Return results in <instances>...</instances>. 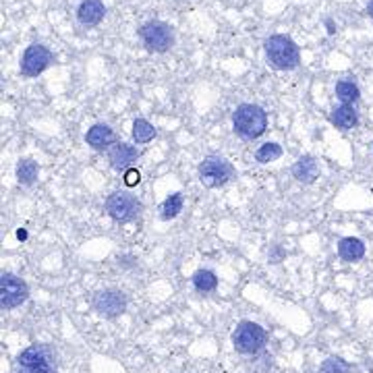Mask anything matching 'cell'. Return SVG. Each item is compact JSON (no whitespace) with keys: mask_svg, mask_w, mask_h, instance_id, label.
I'll return each instance as SVG.
<instances>
[{"mask_svg":"<svg viewBox=\"0 0 373 373\" xmlns=\"http://www.w3.org/2000/svg\"><path fill=\"white\" fill-rule=\"evenodd\" d=\"M106 17V6L102 0H81L77 8V21L83 27H96Z\"/></svg>","mask_w":373,"mask_h":373,"instance_id":"12","label":"cell"},{"mask_svg":"<svg viewBox=\"0 0 373 373\" xmlns=\"http://www.w3.org/2000/svg\"><path fill=\"white\" fill-rule=\"evenodd\" d=\"M115 139H117L115 131L104 123H98L94 124V126H89L87 133H85V141H87V145H89L92 149H98V152L110 149V147L115 145Z\"/></svg>","mask_w":373,"mask_h":373,"instance_id":"13","label":"cell"},{"mask_svg":"<svg viewBox=\"0 0 373 373\" xmlns=\"http://www.w3.org/2000/svg\"><path fill=\"white\" fill-rule=\"evenodd\" d=\"M156 137V129L154 124L147 123L145 119H135L133 121V139L137 145H145Z\"/></svg>","mask_w":373,"mask_h":373,"instance_id":"20","label":"cell"},{"mask_svg":"<svg viewBox=\"0 0 373 373\" xmlns=\"http://www.w3.org/2000/svg\"><path fill=\"white\" fill-rule=\"evenodd\" d=\"M233 126L241 139H259L268 131V112L257 104H239L233 112Z\"/></svg>","mask_w":373,"mask_h":373,"instance_id":"2","label":"cell"},{"mask_svg":"<svg viewBox=\"0 0 373 373\" xmlns=\"http://www.w3.org/2000/svg\"><path fill=\"white\" fill-rule=\"evenodd\" d=\"M265 342H268V334L255 321H241L233 332L235 351L241 355H257L259 351L265 349Z\"/></svg>","mask_w":373,"mask_h":373,"instance_id":"5","label":"cell"},{"mask_svg":"<svg viewBox=\"0 0 373 373\" xmlns=\"http://www.w3.org/2000/svg\"><path fill=\"white\" fill-rule=\"evenodd\" d=\"M17 373H57V353L50 344H31L15 359Z\"/></svg>","mask_w":373,"mask_h":373,"instance_id":"3","label":"cell"},{"mask_svg":"<svg viewBox=\"0 0 373 373\" xmlns=\"http://www.w3.org/2000/svg\"><path fill=\"white\" fill-rule=\"evenodd\" d=\"M17 237L23 241V239H27V233H25V231H19V233H17Z\"/></svg>","mask_w":373,"mask_h":373,"instance_id":"25","label":"cell"},{"mask_svg":"<svg viewBox=\"0 0 373 373\" xmlns=\"http://www.w3.org/2000/svg\"><path fill=\"white\" fill-rule=\"evenodd\" d=\"M52 62V54L46 46L42 44H31L27 46L23 59H21V75L25 77H38L40 73L46 71V66Z\"/></svg>","mask_w":373,"mask_h":373,"instance_id":"10","label":"cell"},{"mask_svg":"<svg viewBox=\"0 0 373 373\" xmlns=\"http://www.w3.org/2000/svg\"><path fill=\"white\" fill-rule=\"evenodd\" d=\"M141 210H143L141 201L124 191H115L106 199V214L115 222H131L141 214Z\"/></svg>","mask_w":373,"mask_h":373,"instance_id":"7","label":"cell"},{"mask_svg":"<svg viewBox=\"0 0 373 373\" xmlns=\"http://www.w3.org/2000/svg\"><path fill=\"white\" fill-rule=\"evenodd\" d=\"M0 305L2 309H17L21 307L27 299H29V288L25 284V280H21L19 276L4 272L0 276Z\"/></svg>","mask_w":373,"mask_h":373,"instance_id":"8","label":"cell"},{"mask_svg":"<svg viewBox=\"0 0 373 373\" xmlns=\"http://www.w3.org/2000/svg\"><path fill=\"white\" fill-rule=\"evenodd\" d=\"M293 177L303 183L311 185L319 179V164L313 156H301L295 164H293Z\"/></svg>","mask_w":373,"mask_h":373,"instance_id":"14","label":"cell"},{"mask_svg":"<svg viewBox=\"0 0 373 373\" xmlns=\"http://www.w3.org/2000/svg\"><path fill=\"white\" fill-rule=\"evenodd\" d=\"M330 123L340 131H351L359 124V112L355 110V106L340 104L330 112Z\"/></svg>","mask_w":373,"mask_h":373,"instance_id":"15","label":"cell"},{"mask_svg":"<svg viewBox=\"0 0 373 373\" xmlns=\"http://www.w3.org/2000/svg\"><path fill=\"white\" fill-rule=\"evenodd\" d=\"M40 177V166L34 160H21L17 164V181L19 185L31 186Z\"/></svg>","mask_w":373,"mask_h":373,"instance_id":"19","label":"cell"},{"mask_svg":"<svg viewBox=\"0 0 373 373\" xmlns=\"http://www.w3.org/2000/svg\"><path fill=\"white\" fill-rule=\"evenodd\" d=\"M139 40L141 44L156 54H164L173 48L175 44V34L173 27L164 21H147L139 27Z\"/></svg>","mask_w":373,"mask_h":373,"instance_id":"4","label":"cell"},{"mask_svg":"<svg viewBox=\"0 0 373 373\" xmlns=\"http://www.w3.org/2000/svg\"><path fill=\"white\" fill-rule=\"evenodd\" d=\"M92 307H94V311H98L102 317H108V319L119 317L126 311V295L117 291V288H104V291L94 295Z\"/></svg>","mask_w":373,"mask_h":373,"instance_id":"9","label":"cell"},{"mask_svg":"<svg viewBox=\"0 0 373 373\" xmlns=\"http://www.w3.org/2000/svg\"><path fill=\"white\" fill-rule=\"evenodd\" d=\"M235 177V166L222 156H207L199 164V181L207 189L224 186Z\"/></svg>","mask_w":373,"mask_h":373,"instance_id":"6","label":"cell"},{"mask_svg":"<svg viewBox=\"0 0 373 373\" xmlns=\"http://www.w3.org/2000/svg\"><path fill=\"white\" fill-rule=\"evenodd\" d=\"M280 156H282V147H280L278 143H274V141H268V143L259 145V147H257V152H255V160H257L259 164H270V162H276Z\"/></svg>","mask_w":373,"mask_h":373,"instance_id":"21","label":"cell"},{"mask_svg":"<svg viewBox=\"0 0 373 373\" xmlns=\"http://www.w3.org/2000/svg\"><path fill=\"white\" fill-rule=\"evenodd\" d=\"M141 181V175H139V170H135V168H131V170H126V179H124V183L129 186L137 185Z\"/></svg>","mask_w":373,"mask_h":373,"instance_id":"24","label":"cell"},{"mask_svg":"<svg viewBox=\"0 0 373 373\" xmlns=\"http://www.w3.org/2000/svg\"><path fill=\"white\" fill-rule=\"evenodd\" d=\"M338 255L342 261H349V263H355L359 259H363L365 255V243L357 237H344L340 239L338 243Z\"/></svg>","mask_w":373,"mask_h":373,"instance_id":"16","label":"cell"},{"mask_svg":"<svg viewBox=\"0 0 373 373\" xmlns=\"http://www.w3.org/2000/svg\"><path fill=\"white\" fill-rule=\"evenodd\" d=\"M336 98L340 100V104L355 106L361 98V89L353 79H340L336 83Z\"/></svg>","mask_w":373,"mask_h":373,"instance_id":"17","label":"cell"},{"mask_svg":"<svg viewBox=\"0 0 373 373\" xmlns=\"http://www.w3.org/2000/svg\"><path fill=\"white\" fill-rule=\"evenodd\" d=\"M319 373H351V367L346 361H342L340 357H328L321 367H319Z\"/></svg>","mask_w":373,"mask_h":373,"instance_id":"23","label":"cell"},{"mask_svg":"<svg viewBox=\"0 0 373 373\" xmlns=\"http://www.w3.org/2000/svg\"><path fill=\"white\" fill-rule=\"evenodd\" d=\"M263 50H265V59L268 62L278 68V71H293L299 66L301 62V50L299 46L293 42V38L284 36V34H276L270 36L263 42Z\"/></svg>","mask_w":373,"mask_h":373,"instance_id":"1","label":"cell"},{"mask_svg":"<svg viewBox=\"0 0 373 373\" xmlns=\"http://www.w3.org/2000/svg\"><path fill=\"white\" fill-rule=\"evenodd\" d=\"M181 210H183V195L181 193H173L162 203V207H160L162 214L160 216H162V220H173V218H177L181 214Z\"/></svg>","mask_w":373,"mask_h":373,"instance_id":"22","label":"cell"},{"mask_svg":"<svg viewBox=\"0 0 373 373\" xmlns=\"http://www.w3.org/2000/svg\"><path fill=\"white\" fill-rule=\"evenodd\" d=\"M139 156H141V152H139L135 145L121 143V141L115 143V145L108 149V162H110V166H112L117 173H126V170H131Z\"/></svg>","mask_w":373,"mask_h":373,"instance_id":"11","label":"cell"},{"mask_svg":"<svg viewBox=\"0 0 373 373\" xmlns=\"http://www.w3.org/2000/svg\"><path fill=\"white\" fill-rule=\"evenodd\" d=\"M367 13H370V17L373 19V0H370V4H367Z\"/></svg>","mask_w":373,"mask_h":373,"instance_id":"26","label":"cell"},{"mask_svg":"<svg viewBox=\"0 0 373 373\" xmlns=\"http://www.w3.org/2000/svg\"><path fill=\"white\" fill-rule=\"evenodd\" d=\"M191 284L197 293L207 295V293H214L218 288V276L212 270H197L191 276Z\"/></svg>","mask_w":373,"mask_h":373,"instance_id":"18","label":"cell"}]
</instances>
